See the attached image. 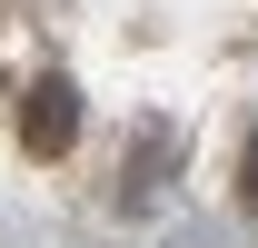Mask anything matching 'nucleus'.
I'll use <instances>...</instances> for the list:
<instances>
[{
	"label": "nucleus",
	"mask_w": 258,
	"mask_h": 248,
	"mask_svg": "<svg viewBox=\"0 0 258 248\" xmlns=\"http://www.w3.org/2000/svg\"><path fill=\"white\" fill-rule=\"evenodd\" d=\"M238 189H248V199H258V149H248V179H238Z\"/></svg>",
	"instance_id": "f03ea898"
},
{
	"label": "nucleus",
	"mask_w": 258,
	"mask_h": 248,
	"mask_svg": "<svg viewBox=\"0 0 258 248\" xmlns=\"http://www.w3.org/2000/svg\"><path fill=\"white\" fill-rule=\"evenodd\" d=\"M70 139H80V90H70V80H40L30 109H20V149H30V159H60Z\"/></svg>",
	"instance_id": "f257e3e1"
}]
</instances>
